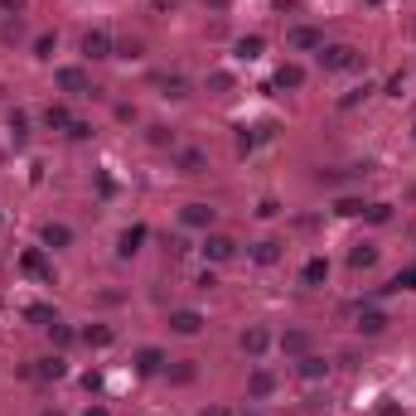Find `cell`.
Here are the masks:
<instances>
[{
  "instance_id": "1",
  "label": "cell",
  "mask_w": 416,
  "mask_h": 416,
  "mask_svg": "<svg viewBox=\"0 0 416 416\" xmlns=\"http://www.w3.org/2000/svg\"><path fill=\"white\" fill-rule=\"evenodd\" d=\"M320 63H325L330 73H354V68H363V54L354 44H325V49H320Z\"/></svg>"
},
{
  "instance_id": "2",
  "label": "cell",
  "mask_w": 416,
  "mask_h": 416,
  "mask_svg": "<svg viewBox=\"0 0 416 416\" xmlns=\"http://www.w3.org/2000/svg\"><path fill=\"white\" fill-rule=\"evenodd\" d=\"M179 223H184L189 232H213L218 208H213V203H203V198H194V203H184V208H179Z\"/></svg>"
},
{
  "instance_id": "3",
  "label": "cell",
  "mask_w": 416,
  "mask_h": 416,
  "mask_svg": "<svg viewBox=\"0 0 416 416\" xmlns=\"http://www.w3.org/2000/svg\"><path fill=\"white\" fill-rule=\"evenodd\" d=\"M169 334H179V339H194V334H203V310H189V305H179V310H169Z\"/></svg>"
},
{
  "instance_id": "4",
  "label": "cell",
  "mask_w": 416,
  "mask_h": 416,
  "mask_svg": "<svg viewBox=\"0 0 416 416\" xmlns=\"http://www.w3.org/2000/svg\"><path fill=\"white\" fill-rule=\"evenodd\" d=\"M54 83L68 92V97H83V92H92V78H87V68H78V63H63V68H54Z\"/></svg>"
},
{
  "instance_id": "5",
  "label": "cell",
  "mask_w": 416,
  "mask_h": 416,
  "mask_svg": "<svg viewBox=\"0 0 416 416\" xmlns=\"http://www.w3.org/2000/svg\"><path fill=\"white\" fill-rule=\"evenodd\" d=\"M286 44H291L296 54H320V49H325V34L315 25H296V29H286Z\"/></svg>"
},
{
  "instance_id": "6",
  "label": "cell",
  "mask_w": 416,
  "mask_h": 416,
  "mask_svg": "<svg viewBox=\"0 0 416 416\" xmlns=\"http://www.w3.org/2000/svg\"><path fill=\"white\" fill-rule=\"evenodd\" d=\"M203 262H232V252H237V242L227 237V232H203Z\"/></svg>"
},
{
  "instance_id": "7",
  "label": "cell",
  "mask_w": 416,
  "mask_h": 416,
  "mask_svg": "<svg viewBox=\"0 0 416 416\" xmlns=\"http://www.w3.org/2000/svg\"><path fill=\"white\" fill-rule=\"evenodd\" d=\"M165 349H155V344H145V349H136V373L140 378H155V373H165Z\"/></svg>"
},
{
  "instance_id": "8",
  "label": "cell",
  "mask_w": 416,
  "mask_h": 416,
  "mask_svg": "<svg viewBox=\"0 0 416 416\" xmlns=\"http://www.w3.org/2000/svg\"><path fill=\"white\" fill-rule=\"evenodd\" d=\"M237 349H242L247 359H262V354L271 349V334L262 330V325H252V330H242V339H237Z\"/></svg>"
},
{
  "instance_id": "9",
  "label": "cell",
  "mask_w": 416,
  "mask_h": 416,
  "mask_svg": "<svg viewBox=\"0 0 416 416\" xmlns=\"http://www.w3.org/2000/svg\"><path fill=\"white\" fill-rule=\"evenodd\" d=\"M39 242H44L49 252H63V247H73V227H68V223H44Z\"/></svg>"
},
{
  "instance_id": "10",
  "label": "cell",
  "mask_w": 416,
  "mask_h": 416,
  "mask_svg": "<svg viewBox=\"0 0 416 416\" xmlns=\"http://www.w3.org/2000/svg\"><path fill=\"white\" fill-rule=\"evenodd\" d=\"M276 349L286 354V359H305V354H310V334L305 330H286L276 339Z\"/></svg>"
},
{
  "instance_id": "11",
  "label": "cell",
  "mask_w": 416,
  "mask_h": 416,
  "mask_svg": "<svg viewBox=\"0 0 416 416\" xmlns=\"http://www.w3.org/2000/svg\"><path fill=\"white\" fill-rule=\"evenodd\" d=\"M83 58H111V39L102 29H87L83 34Z\"/></svg>"
},
{
  "instance_id": "12",
  "label": "cell",
  "mask_w": 416,
  "mask_h": 416,
  "mask_svg": "<svg viewBox=\"0 0 416 416\" xmlns=\"http://www.w3.org/2000/svg\"><path fill=\"white\" fill-rule=\"evenodd\" d=\"M359 334H368V339H378V334L388 330V315L383 310H359V325H354Z\"/></svg>"
},
{
  "instance_id": "13",
  "label": "cell",
  "mask_w": 416,
  "mask_h": 416,
  "mask_svg": "<svg viewBox=\"0 0 416 416\" xmlns=\"http://www.w3.org/2000/svg\"><path fill=\"white\" fill-rule=\"evenodd\" d=\"M262 49H266V39H262V34H242V39L232 44V54L242 58V63H252V58H262Z\"/></svg>"
},
{
  "instance_id": "14",
  "label": "cell",
  "mask_w": 416,
  "mask_h": 416,
  "mask_svg": "<svg viewBox=\"0 0 416 416\" xmlns=\"http://www.w3.org/2000/svg\"><path fill=\"white\" fill-rule=\"evenodd\" d=\"M276 87H291V92L305 87V68H300V63H281L276 68Z\"/></svg>"
},
{
  "instance_id": "15",
  "label": "cell",
  "mask_w": 416,
  "mask_h": 416,
  "mask_svg": "<svg viewBox=\"0 0 416 416\" xmlns=\"http://www.w3.org/2000/svg\"><path fill=\"white\" fill-rule=\"evenodd\" d=\"M140 242H145V223L126 227V232H121V242H116V252H121V257H136V252H140Z\"/></svg>"
},
{
  "instance_id": "16",
  "label": "cell",
  "mask_w": 416,
  "mask_h": 416,
  "mask_svg": "<svg viewBox=\"0 0 416 416\" xmlns=\"http://www.w3.org/2000/svg\"><path fill=\"white\" fill-rule=\"evenodd\" d=\"M247 392L252 397H271V392H276V378H271L266 368H257V373L247 378Z\"/></svg>"
},
{
  "instance_id": "17",
  "label": "cell",
  "mask_w": 416,
  "mask_h": 416,
  "mask_svg": "<svg viewBox=\"0 0 416 416\" xmlns=\"http://www.w3.org/2000/svg\"><path fill=\"white\" fill-rule=\"evenodd\" d=\"M300 378H310V383H320V378H330V363L320 359V354H305V359H300Z\"/></svg>"
},
{
  "instance_id": "18",
  "label": "cell",
  "mask_w": 416,
  "mask_h": 416,
  "mask_svg": "<svg viewBox=\"0 0 416 416\" xmlns=\"http://www.w3.org/2000/svg\"><path fill=\"white\" fill-rule=\"evenodd\" d=\"M300 281H305V286H320V281H330V262H325V257H310L305 271H300Z\"/></svg>"
},
{
  "instance_id": "19",
  "label": "cell",
  "mask_w": 416,
  "mask_h": 416,
  "mask_svg": "<svg viewBox=\"0 0 416 416\" xmlns=\"http://www.w3.org/2000/svg\"><path fill=\"white\" fill-rule=\"evenodd\" d=\"M20 271H29V276H49V262H44V252L29 247L25 257H20Z\"/></svg>"
},
{
  "instance_id": "20",
  "label": "cell",
  "mask_w": 416,
  "mask_h": 416,
  "mask_svg": "<svg viewBox=\"0 0 416 416\" xmlns=\"http://www.w3.org/2000/svg\"><path fill=\"white\" fill-rule=\"evenodd\" d=\"M252 262H257V266H271V262H281V242H271V237H266V242H257V247H252Z\"/></svg>"
},
{
  "instance_id": "21",
  "label": "cell",
  "mask_w": 416,
  "mask_h": 416,
  "mask_svg": "<svg viewBox=\"0 0 416 416\" xmlns=\"http://www.w3.org/2000/svg\"><path fill=\"white\" fill-rule=\"evenodd\" d=\"M78 339H83L87 349H107V344H111V330H107V325H87Z\"/></svg>"
},
{
  "instance_id": "22",
  "label": "cell",
  "mask_w": 416,
  "mask_h": 416,
  "mask_svg": "<svg viewBox=\"0 0 416 416\" xmlns=\"http://www.w3.org/2000/svg\"><path fill=\"white\" fill-rule=\"evenodd\" d=\"M383 291H388V296H397V291H416V266H407V271H397V276H392L388 286H383Z\"/></svg>"
},
{
  "instance_id": "23",
  "label": "cell",
  "mask_w": 416,
  "mask_h": 416,
  "mask_svg": "<svg viewBox=\"0 0 416 416\" xmlns=\"http://www.w3.org/2000/svg\"><path fill=\"white\" fill-rule=\"evenodd\" d=\"M44 126H49V131H68V126H73L68 107H49V111H44Z\"/></svg>"
},
{
  "instance_id": "24",
  "label": "cell",
  "mask_w": 416,
  "mask_h": 416,
  "mask_svg": "<svg viewBox=\"0 0 416 416\" xmlns=\"http://www.w3.org/2000/svg\"><path fill=\"white\" fill-rule=\"evenodd\" d=\"M373 262H378V247L373 242H359V247L349 252V266H373Z\"/></svg>"
},
{
  "instance_id": "25",
  "label": "cell",
  "mask_w": 416,
  "mask_h": 416,
  "mask_svg": "<svg viewBox=\"0 0 416 416\" xmlns=\"http://www.w3.org/2000/svg\"><path fill=\"white\" fill-rule=\"evenodd\" d=\"M34 373H39V378H63V373H68V363L58 359V354H49V359H39V368H34Z\"/></svg>"
},
{
  "instance_id": "26",
  "label": "cell",
  "mask_w": 416,
  "mask_h": 416,
  "mask_svg": "<svg viewBox=\"0 0 416 416\" xmlns=\"http://www.w3.org/2000/svg\"><path fill=\"white\" fill-rule=\"evenodd\" d=\"M54 49H58V34H39V39H34V58H39V63H49Z\"/></svg>"
},
{
  "instance_id": "27",
  "label": "cell",
  "mask_w": 416,
  "mask_h": 416,
  "mask_svg": "<svg viewBox=\"0 0 416 416\" xmlns=\"http://www.w3.org/2000/svg\"><path fill=\"white\" fill-rule=\"evenodd\" d=\"M203 165H208L203 150H184V155H179V169H184V174H203Z\"/></svg>"
},
{
  "instance_id": "28",
  "label": "cell",
  "mask_w": 416,
  "mask_h": 416,
  "mask_svg": "<svg viewBox=\"0 0 416 416\" xmlns=\"http://www.w3.org/2000/svg\"><path fill=\"white\" fill-rule=\"evenodd\" d=\"M165 373H169V383H194V378H198L194 359H184V363H179V368H165Z\"/></svg>"
},
{
  "instance_id": "29",
  "label": "cell",
  "mask_w": 416,
  "mask_h": 416,
  "mask_svg": "<svg viewBox=\"0 0 416 416\" xmlns=\"http://www.w3.org/2000/svg\"><path fill=\"white\" fill-rule=\"evenodd\" d=\"M25 320H34V325H44V330H49V325H54L58 315L49 305H25Z\"/></svg>"
},
{
  "instance_id": "30",
  "label": "cell",
  "mask_w": 416,
  "mask_h": 416,
  "mask_svg": "<svg viewBox=\"0 0 416 416\" xmlns=\"http://www.w3.org/2000/svg\"><path fill=\"white\" fill-rule=\"evenodd\" d=\"M49 339H54L58 349H68V344H73V339H78V334L68 330V325H63V320H54V325H49Z\"/></svg>"
},
{
  "instance_id": "31",
  "label": "cell",
  "mask_w": 416,
  "mask_h": 416,
  "mask_svg": "<svg viewBox=\"0 0 416 416\" xmlns=\"http://www.w3.org/2000/svg\"><path fill=\"white\" fill-rule=\"evenodd\" d=\"M10 136H15V140L29 136V116H25V111H10Z\"/></svg>"
},
{
  "instance_id": "32",
  "label": "cell",
  "mask_w": 416,
  "mask_h": 416,
  "mask_svg": "<svg viewBox=\"0 0 416 416\" xmlns=\"http://www.w3.org/2000/svg\"><path fill=\"white\" fill-rule=\"evenodd\" d=\"M363 213H368V223H388L392 218V203H368Z\"/></svg>"
},
{
  "instance_id": "33",
  "label": "cell",
  "mask_w": 416,
  "mask_h": 416,
  "mask_svg": "<svg viewBox=\"0 0 416 416\" xmlns=\"http://www.w3.org/2000/svg\"><path fill=\"white\" fill-rule=\"evenodd\" d=\"M165 97H189V83H184V78H165Z\"/></svg>"
},
{
  "instance_id": "34",
  "label": "cell",
  "mask_w": 416,
  "mask_h": 416,
  "mask_svg": "<svg viewBox=\"0 0 416 416\" xmlns=\"http://www.w3.org/2000/svg\"><path fill=\"white\" fill-rule=\"evenodd\" d=\"M334 213H344V218H354V213H363V203H359V198H339V203H334Z\"/></svg>"
},
{
  "instance_id": "35",
  "label": "cell",
  "mask_w": 416,
  "mask_h": 416,
  "mask_svg": "<svg viewBox=\"0 0 416 416\" xmlns=\"http://www.w3.org/2000/svg\"><path fill=\"white\" fill-rule=\"evenodd\" d=\"M68 136H73V140H87V136H92V126H87V121H73V126H68Z\"/></svg>"
},
{
  "instance_id": "36",
  "label": "cell",
  "mask_w": 416,
  "mask_h": 416,
  "mask_svg": "<svg viewBox=\"0 0 416 416\" xmlns=\"http://www.w3.org/2000/svg\"><path fill=\"white\" fill-rule=\"evenodd\" d=\"M257 213H262V218H276L281 203H276V198H262V208H257Z\"/></svg>"
},
{
  "instance_id": "37",
  "label": "cell",
  "mask_w": 416,
  "mask_h": 416,
  "mask_svg": "<svg viewBox=\"0 0 416 416\" xmlns=\"http://www.w3.org/2000/svg\"><path fill=\"white\" fill-rule=\"evenodd\" d=\"M25 5H29V0H0V10H5V15H20Z\"/></svg>"
},
{
  "instance_id": "38",
  "label": "cell",
  "mask_w": 416,
  "mask_h": 416,
  "mask_svg": "<svg viewBox=\"0 0 416 416\" xmlns=\"http://www.w3.org/2000/svg\"><path fill=\"white\" fill-rule=\"evenodd\" d=\"M378 416H402V407H397V402H383V407H378Z\"/></svg>"
},
{
  "instance_id": "39",
  "label": "cell",
  "mask_w": 416,
  "mask_h": 416,
  "mask_svg": "<svg viewBox=\"0 0 416 416\" xmlns=\"http://www.w3.org/2000/svg\"><path fill=\"white\" fill-rule=\"evenodd\" d=\"M150 5H155L160 15H165V10H179V0H150Z\"/></svg>"
},
{
  "instance_id": "40",
  "label": "cell",
  "mask_w": 416,
  "mask_h": 416,
  "mask_svg": "<svg viewBox=\"0 0 416 416\" xmlns=\"http://www.w3.org/2000/svg\"><path fill=\"white\" fill-rule=\"evenodd\" d=\"M83 416H111V412H107V407H87Z\"/></svg>"
},
{
  "instance_id": "41",
  "label": "cell",
  "mask_w": 416,
  "mask_h": 416,
  "mask_svg": "<svg viewBox=\"0 0 416 416\" xmlns=\"http://www.w3.org/2000/svg\"><path fill=\"white\" fill-rule=\"evenodd\" d=\"M203 416H227V407H208V412H203Z\"/></svg>"
},
{
  "instance_id": "42",
  "label": "cell",
  "mask_w": 416,
  "mask_h": 416,
  "mask_svg": "<svg viewBox=\"0 0 416 416\" xmlns=\"http://www.w3.org/2000/svg\"><path fill=\"white\" fill-rule=\"evenodd\" d=\"M208 5H213V10H223V5H227V0H208Z\"/></svg>"
},
{
  "instance_id": "43",
  "label": "cell",
  "mask_w": 416,
  "mask_h": 416,
  "mask_svg": "<svg viewBox=\"0 0 416 416\" xmlns=\"http://www.w3.org/2000/svg\"><path fill=\"white\" fill-rule=\"evenodd\" d=\"M242 416H262V412H242Z\"/></svg>"
},
{
  "instance_id": "44",
  "label": "cell",
  "mask_w": 416,
  "mask_h": 416,
  "mask_svg": "<svg viewBox=\"0 0 416 416\" xmlns=\"http://www.w3.org/2000/svg\"><path fill=\"white\" fill-rule=\"evenodd\" d=\"M44 416H58V412H44Z\"/></svg>"
},
{
  "instance_id": "45",
  "label": "cell",
  "mask_w": 416,
  "mask_h": 416,
  "mask_svg": "<svg viewBox=\"0 0 416 416\" xmlns=\"http://www.w3.org/2000/svg\"><path fill=\"white\" fill-rule=\"evenodd\" d=\"M412 136H416V126H412Z\"/></svg>"
},
{
  "instance_id": "46",
  "label": "cell",
  "mask_w": 416,
  "mask_h": 416,
  "mask_svg": "<svg viewBox=\"0 0 416 416\" xmlns=\"http://www.w3.org/2000/svg\"><path fill=\"white\" fill-rule=\"evenodd\" d=\"M0 92H5V87H0Z\"/></svg>"
}]
</instances>
